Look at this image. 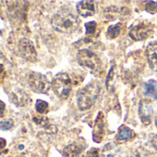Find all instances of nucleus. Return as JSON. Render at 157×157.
I'll use <instances>...</instances> for the list:
<instances>
[{"label": "nucleus", "mask_w": 157, "mask_h": 157, "mask_svg": "<svg viewBox=\"0 0 157 157\" xmlns=\"http://www.w3.org/2000/svg\"><path fill=\"white\" fill-rule=\"evenodd\" d=\"M51 24L56 32L69 34L78 30L80 21L71 10L62 9L52 17Z\"/></svg>", "instance_id": "nucleus-1"}, {"label": "nucleus", "mask_w": 157, "mask_h": 157, "mask_svg": "<svg viewBox=\"0 0 157 157\" xmlns=\"http://www.w3.org/2000/svg\"><path fill=\"white\" fill-rule=\"evenodd\" d=\"M100 93V86L97 82H91L82 88L77 94V105L81 110L90 109L96 102Z\"/></svg>", "instance_id": "nucleus-2"}, {"label": "nucleus", "mask_w": 157, "mask_h": 157, "mask_svg": "<svg viewBox=\"0 0 157 157\" xmlns=\"http://www.w3.org/2000/svg\"><path fill=\"white\" fill-rule=\"evenodd\" d=\"M52 88L60 99H67L72 89L71 78L67 73H58L52 82Z\"/></svg>", "instance_id": "nucleus-3"}, {"label": "nucleus", "mask_w": 157, "mask_h": 157, "mask_svg": "<svg viewBox=\"0 0 157 157\" xmlns=\"http://www.w3.org/2000/svg\"><path fill=\"white\" fill-rule=\"evenodd\" d=\"M77 59L81 66L92 70L93 72H97L101 67V61L97 55L88 49H82L78 51Z\"/></svg>", "instance_id": "nucleus-4"}, {"label": "nucleus", "mask_w": 157, "mask_h": 157, "mask_svg": "<svg viewBox=\"0 0 157 157\" xmlns=\"http://www.w3.org/2000/svg\"><path fill=\"white\" fill-rule=\"evenodd\" d=\"M28 83L33 91L38 94H47L52 83L48 81L46 76L38 72H31L28 77Z\"/></svg>", "instance_id": "nucleus-5"}, {"label": "nucleus", "mask_w": 157, "mask_h": 157, "mask_svg": "<svg viewBox=\"0 0 157 157\" xmlns=\"http://www.w3.org/2000/svg\"><path fill=\"white\" fill-rule=\"evenodd\" d=\"M18 50L20 56L29 62H35L37 60V52L33 43L27 39L21 38L18 44Z\"/></svg>", "instance_id": "nucleus-6"}, {"label": "nucleus", "mask_w": 157, "mask_h": 157, "mask_svg": "<svg viewBox=\"0 0 157 157\" xmlns=\"http://www.w3.org/2000/svg\"><path fill=\"white\" fill-rule=\"evenodd\" d=\"M152 32V26L150 23L141 22L136 26H133L129 30V37L134 41H142L150 36Z\"/></svg>", "instance_id": "nucleus-7"}, {"label": "nucleus", "mask_w": 157, "mask_h": 157, "mask_svg": "<svg viewBox=\"0 0 157 157\" xmlns=\"http://www.w3.org/2000/svg\"><path fill=\"white\" fill-rule=\"evenodd\" d=\"M153 116V106L150 100L142 99L139 104V117L143 125H149Z\"/></svg>", "instance_id": "nucleus-8"}, {"label": "nucleus", "mask_w": 157, "mask_h": 157, "mask_svg": "<svg viewBox=\"0 0 157 157\" xmlns=\"http://www.w3.org/2000/svg\"><path fill=\"white\" fill-rule=\"evenodd\" d=\"M105 115L102 111H100L95 119V123H94V130H93V139L97 143H100L105 135Z\"/></svg>", "instance_id": "nucleus-9"}, {"label": "nucleus", "mask_w": 157, "mask_h": 157, "mask_svg": "<svg viewBox=\"0 0 157 157\" xmlns=\"http://www.w3.org/2000/svg\"><path fill=\"white\" fill-rule=\"evenodd\" d=\"M85 142L84 140L80 139L76 141L72 142L71 144L66 146L63 150V156L64 157H78L83 150L85 149Z\"/></svg>", "instance_id": "nucleus-10"}, {"label": "nucleus", "mask_w": 157, "mask_h": 157, "mask_svg": "<svg viewBox=\"0 0 157 157\" xmlns=\"http://www.w3.org/2000/svg\"><path fill=\"white\" fill-rule=\"evenodd\" d=\"M76 10L78 14L82 17H91L96 12V3L94 1H89V0L80 1L76 6Z\"/></svg>", "instance_id": "nucleus-11"}, {"label": "nucleus", "mask_w": 157, "mask_h": 157, "mask_svg": "<svg viewBox=\"0 0 157 157\" xmlns=\"http://www.w3.org/2000/svg\"><path fill=\"white\" fill-rule=\"evenodd\" d=\"M146 56L151 69L157 72V42H151L148 44Z\"/></svg>", "instance_id": "nucleus-12"}, {"label": "nucleus", "mask_w": 157, "mask_h": 157, "mask_svg": "<svg viewBox=\"0 0 157 157\" xmlns=\"http://www.w3.org/2000/svg\"><path fill=\"white\" fill-rule=\"evenodd\" d=\"M142 93L144 95L157 100V82L150 80L142 85Z\"/></svg>", "instance_id": "nucleus-13"}, {"label": "nucleus", "mask_w": 157, "mask_h": 157, "mask_svg": "<svg viewBox=\"0 0 157 157\" xmlns=\"http://www.w3.org/2000/svg\"><path fill=\"white\" fill-rule=\"evenodd\" d=\"M101 157H120V151L114 143H107L102 152Z\"/></svg>", "instance_id": "nucleus-14"}, {"label": "nucleus", "mask_w": 157, "mask_h": 157, "mask_svg": "<svg viewBox=\"0 0 157 157\" xmlns=\"http://www.w3.org/2000/svg\"><path fill=\"white\" fill-rule=\"evenodd\" d=\"M134 136V132L128 127L126 126H121L120 128L118 129L117 139L118 140H130Z\"/></svg>", "instance_id": "nucleus-15"}, {"label": "nucleus", "mask_w": 157, "mask_h": 157, "mask_svg": "<svg viewBox=\"0 0 157 157\" xmlns=\"http://www.w3.org/2000/svg\"><path fill=\"white\" fill-rule=\"evenodd\" d=\"M35 110L40 115L47 114L49 111V105L44 100H37L35 103Z\"/></svg>", "instance_id": "nucleus-16"}, {"label": "nucleus", "mask_w": 157, "mask_h": 157, "mask_svg": "<svg viewBox=\"0 0 157 157\" xmlns=\"http://www.w3.org/2000/svg\"><path fill=\"white\" fill-rule=\"evenodd\" d=\"M120 32H121V24L120 23H117L116 25H111L108 27L107 29V37L110 38V39H115L117 38L119 34H120Z\"/></svg>", "instance_id": "nucleus-17"}, {"label": "nucleus", "mask_w": 157, "mask_h": 157, "mask_svg": "<svg viewBox=\"0 0 157 157\" xmlns=\"http://www.w3.org/2000/svg\"><path fill=\"white\" fill-rule=\"evenodd\" d=\"M14 122L12 119H6L0 122V128L2 130H10V128H13Z\"/></svg>", "instance_id": "nucleus-18"}, {"label": "nucleus", "mask_w": 157, "mask_h": 157, "mask_svg": "<svg viewBox=\"0 0 157 157\" xmlns=\"http://www.w3.org/2000/svg\"><path fill=\"white\" fill-rule=\"evenodd\" d=\"M96 27L97 24L94 21H90L87 22L85 24V28H86V34H94L96 31Z\"/></svg>", "instance_id": "nucleus-19"}, {"label": "nucleus", "mask_w": 157, "mask_h": 157, "mask_svg": "<svg viewBox=\"0 0 157 157\" xmlns=\"http://www.w3.org/2000/svg\"><path fill=\"white\" fill-rule=\"evenodd\" d=\"M145 10L150 13H156L157 12V2H154V1L147 2V4L145 5Z\"/></svg>", "instance_id": "nucleus-20"}, {"label": "nucleus", "mask_w": 157, "mask_h": 157, "mask_svg": "<svg viewBox=\"0 0 157 157\" xmlns=\"http://www.w3.org/2000/svg\"><path fill=\"white\" fill-rule=\"evenodd\" d=\"M146 156H147V152L143 149H137L128 155V157H146Z\"/></svg>", "instance_id": "nucleus-21"}, {"label": "nucleus", "mask_w": 157, "mask_h": 157, "mask_svg": "<svg viewBox=\"0 0 157 157\" xmlns=\"http://www.w3.org/2000/svg\"><path fill=\"white\" fill-rule=\"evenodd\" d=\"M86 157H100V150L97 148H92L86 153Z\"/></svg>", "instance_id": "nucleus-22"}, {"label": "nucleus", "mask_w": 157, "mask_h": 157, "mask_svg": "<svg viewBox=\"0 0 157 157\" xmlns=\"http://www.w3.org/2000/svg\"><path fill=\"white\" fill-rule=\"evenodd\" d=\"M7 146V140L3 138H0V154H1Z\"/></svg>", "instance_id": "nucleus-23"}, {"label": "nucleus", "mask_w": 157, "mask_h": 157, "mask_svg": "<svg viewBox=\"0 0 157 157\" xmlns=\"http://www.w3.org/2000/svg\"><path fill=\"white\" fill-rule=\"evenodd\" d=\"M5 111H6V105L4 102H2L1 100H0V117H4Z\"/></svg>", "instance_id": "nucleus-24"}, {"label": "nucleus", "mask_w": 157, "mask_h": 157, "mask_svg": "<svg viewBox=\"0 0 157 157\" xmlns=\"http://www.w3.org/2000/svg\"><path fill=\"white\" fill-rule=\"evenodd\" d=\"M151 144H152L153 148L157 151V134L152 135V138H151Z\"/></svg>", "instance_id": "nucleus-25"}, {"label": "nucleus", "mask_w": 157, "mask_h": 157, "mask_svg": "<svg viewBox=\"0 0 157 157\" xmlns=\"http://www.w3.org/2000/svg\"><path fill=\"white\" fill-rule=\"evenodd\" d=\"M4 74H5V70H4V67L2 65H0V78H2L4 77Z\"/></svg>", "instance_id": "nucleus-26"}, {"label": "nucleus", "mask_w": 157, "mask_h": 157, "mask_svg": "<svg viewBox=\"0 0 157 157\" xmlns=\"http://www.w3.org/2000/svg\"><path fill=\"white\" fill-rule=\"evenodd\" d=\"M154 122H155V127L157 128V116L155 117V119H154Z\"/></svg>", "instance_id": "nucleus-27"}]
</instances>
